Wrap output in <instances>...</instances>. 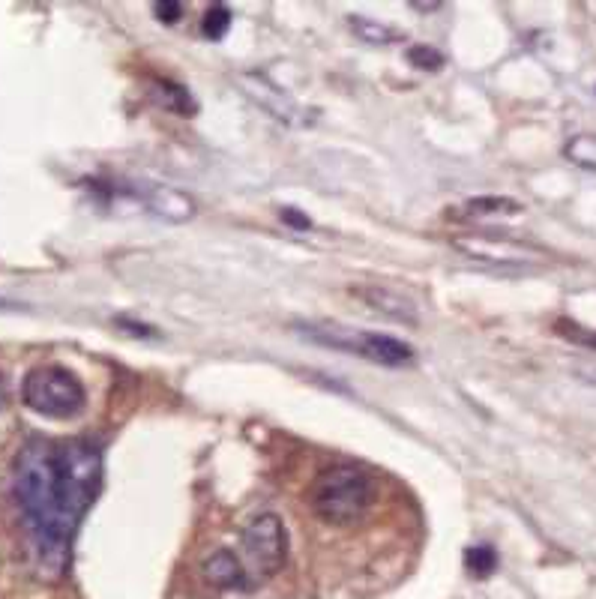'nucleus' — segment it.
Here are the masks:
<instances>
[{
  "mask_svg": "<svg viewBox=\"0 0 596 599\" xmlns=\"http://www.w3.org/2000/svg\"><path fill=\"white\" fill-rule=\"evenodd\" d=\"M117 327L120 330H126V333H132V336H153V330L150 327H141V321H117Z\"/></svg>",
  "mask_w": 596,
  "mask_h": 599,
  "instance_id": "6ab92c4d",
  "label": "nucleus"
},
{
  "mask_svg": "<svg viewBox=\"0 0 596 599\" xmlns=\"http://www.w3.org/2000/svg\"><path fill=\"white\" fill-rule=\"evenodd\" d=\"M153 9H156V18H162V21H168V24H171V21H177V18H180V12H183V3H180V0H159Z\"/></svg>",
  "mask_w": 596,
  "mask_h": 599,
  "instance_id": "f3484780",
  "label": "nucleus"
},
{
  "mask_svg": "<svg viewBox=\"0 0 596 599\" xmlns=\"http://www.w3.org/2000/svg\"><path fill=\"white\" fill-rule=\"evenodd\" d=\"M0 408H3V384H0Z\"/></svg>",
  "mask_w": 596,
  "mask_h": 599,
  "instance_id": "aec40b11",
  "label": "nucleus"
},
{
  "mask_svg": "<svg viewBox=\"0 0 596 599\" xmlns=\"http://www.w3.org/2000/svg\"><path fill=\"white\" fill-rule=\"evenodd\" d=\"M237 81H240L243 93L255 105H261L267 114H273L285 126H309L312 123V117L306 114V108L291 93H285L282 87H276L267 75H261V72H243V75H237Z\"/></svg>",
  "mask_w": 596,
  "mask_h": 599,
  "instance_id": "423d86ee",
  "label": "nucleus"
},
{
  "mask_svg": "<svg viewBox=\"0 0 596 599\" xmlns=\"http://www.w3.org/2000/svg\"><path fill=\"white\" fill-rule=\"evenodd\" d=\"M204 573H207V582H213L216 588H249L240 558L228 549L213 552L204 564Z\"/></svg>",
  "mask_w": 596,
  "mask_h": 599,
  "instance_id": "6e6552de",
  "label": "nucleus"
},
{
  "mask_svg": "<svg viewBox=\"0 0 596 599\" xmlns=\"http://www.w3.org/2000/svg\"><path fill=\"white\" fill-rule=\"evenodd\" d=\"M465 567L474 579H489L498 570V552L492 546H474L465 552Z\"/></svg>",
  "mask_w": 596,
  "mask_h": 599,
  "instance_id": "9b49d317",
  "label": "nucleus"
},
{
  "mask_svg": "<svg viewBox=\"0 0 596 599\" xmlns=\"http://www.w3.org/2000/svg\"><path fill=\"white\" fill-rule=\"evenodd\" d=\"M21 399L42 417L66 420L84 408V384L63 366H39L24 375Z\"/></svg>",
  "mask_w": 596,
  "mask_h": 599,
  "instance_id": "7ed1b4c3",
  "label": "nucleus"
},
{
  "mask_svg": "<svg viewBox=\"0 0 596 599\" xmlns=\"http://www.w3.org/2000/svg\"><path fill=\"white\" fill-rule=\"evenodd\" d=\"M375 498L372 477L357 465H336L318 474V480L309 489V507L312 513L336 528L354 525L366 516Z\"/></svg>",
  "mask_w": 596,
  "mask_h": 599,
  "instance_id": "f03ea898",
  "label": "nucleus"
},
{
  "mask_svg": "<svg viewBox=\"0 0 596 599\" xmlns=\"http://www.w3.org/2000/svg\"><path fill=\"white\" fill-rule=\"evenodd\" d=\"M153 93H156V102L162 108L174 111V114H192L195 111V102L189 99L186 87H180L174 81H165V78L153 81Z\"/></svg>",
  "mask_w": 596,
  "mask_h": 599,
  "instance_id": "9d476101",
  "label": "nucleus"
},
{
  "mask_svg": "<svg viewBox=\"0 0 596 599\" xmlns=\"http://www.w3.org/2000/svg\"><path fill=\"white\" fill-rule=\"evenodd\" d=\"M567 159L576 162L579 168H588L596 171V135L594 132H585V135H576L567 147H564Z\"/></svg>",
  "mask_w": 596,
  "mask_h": 599,
  "instance_id": "f8f14e48",
  "label": "nucleus"
},
{
  "mask_svg": "<svg viewBox=\"0 0 596 599\" xmlns=\"http://www.w3.org/2000/svg\"><path fill=\"white\" fill-rule=\"evenodd\" d=\"M282 219H285L291 228H300V231L312 228V219H309V216H303V213H300V210H294V207H285V210H282Z\"/></svg>",
  "mask_w": 596,
  "mask_h": 599,
  "instance_id": "a211bd4d",
  "label": "nucleus"
},
{
  "mask_svg": "<svg viewBox=\"0 0 596 599\" xmlns=\"http://www.w3.org/2000/svg\"><path fill=\"white\" fill-rule=\"evenodd\" d=\"M351 27L357 30V36H360V39H366V42H375V45H387V42H393V39H396V30H390V27H387V24H381V21L363 18V15H354V18H351Z\"/></svg>",
  "mask_w": 596,
  "mask_h": 599,
  "instance_id": "ddd939ff",
  "label": "nucleus"
},
{
  "mask_svg": "<svg viewBox=\"0 0 596 599\" xmlns=\"http://www.w3.org/2000/svg\"><path fill=\"white\" fill-rule=\"evenodd\" d=\"M306 339H315L327 348H336V351H351V354H360L378 366H408L414 360V348L396 336H387V333H360V330H345L339 324H303L297 327Z\"/></svg>",
  "mask_w": 596,
  "mask_h": 599,
  "instance_id": "20e7f679",
  "label": "nucleus"
},
{
  "mask_svg": "<svg viewBox=\"0 0 596 599\" xmlns=\"http://www.w3.org/2000/svg\"><path fill=\"white\" fill-rule=\"evenodd\" d=\"M144 204L153 213H159V216H165L171 222H186V219L195 216V201L189 195L177 192V189H168V186H153L144 195Z\"/></svg>",
  "mask_w": 596,
  "mask_h": 599,
  "instance_id": "0eeeda50",
  "label": "nucleus"
},
{
  "mask_svg": "<svg viewBox=\"0 0 596 599\" xmlns=\"http://www.w3.org/2000/svg\"><path fill=\"white\" fill-rule=\"evenodd\" d=\"M408 60L420 69H441L444 66V54L438 48H429V45H414L408 51Z\"/></svg>",
  "mask_w": 596,
  "mask_h": 599,
  "instance_id": "dca6fc26",
  "label": "nucleus"
},
{
  "mask_svg": "<svg viewBox=\"0 0 596 599\" xmlns=\"http://www.w3.org/2000/svg\"><path fill=\"white\" fill-rule=\"evenodd\" d=\"M519 201L513 198H474L468 201V213H519Z\"/></svg>",
  "mask_w": 596,
  "mask_h": 599,
  "instance_id": "2eb2a0df",
  "label": "nucleus"
},
{
  "mask_svg": "<svg viewBox=\"0 0 596 599\" xmlns=\"http://www.w3.org/2000/svg\"><path fill=\"white\" fill-rule=\"evenodd\" d=\"M228 27H231V9H228V6H222V3H213V6H207V12H204V21H201V30H204V36H207V39H222Z\"/></svg>",
  "mask_w": 596,
  "mask_h": 599,
  "instance_id": "4468645a",
  "label": "nucleus"
},
{
  "mask_svg": "<svg viewBox=\"0 0 596 599\" xmlns=\"http://www.w3.org/2000/svg\"><path fill=\"white\" fill-rule=\"evenodd\" d=\"M240 546H243L240 564L246 570L249 585L273 579L288 561V534L276 513H261L249 519L240 534Z\"/></svg>",
  "mask_w": 596,
  "mask_h": 599,
  "instance_id": "39448f33",
  "label": "nucleus"
},
{
  "mask_svg": "<svg viewBox=\"0 0 596 599\" xmlns=\"http://www.w3.org/2000/svg\"><path fill=\"white\" fill-rule=\"evenodd\" d=\"M363 297H366L369 306L381 309V312L390 315V318H399V321H408V324L417 321V309H414V303L405 300V297H399V294H393V291H387V288H366Z\"/></svg>",
  "mask_w": 596,
  "mask_h": 599,
  "instance_id": "1a4fd4ad",
  "label": "nucleus"
},
{
  "mask_svg": "<svg viewBox=\"0 0 596 599\" xmlns=\"http://www.w3.org/2000/svg\"><path fill=\"white\" fill-rule=\"evenodd\" d=\"M102 489V447L87 438L30 441L12 474L33 570L57 582L72 558L75 531Z\"/></svg>",
  "mask_w": 596,
  "mask_h": 599,
  "instance_id": "f257e3e1",
  "label": "nucleus"
}]
</instances>
